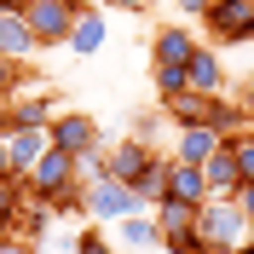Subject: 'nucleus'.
<instances>
[{"instance_id":"nucleus-1","label":"nucleus","mask_w":254,"mask_h":254,"mask_svg":"<svg viewBox=\"0 0 254 254\" xmlns=\"http://www.w3.org/2000/svg\"><path fill=\"white\" fill-rule=\"evenodd\" d=\"M249 231L254 225L237 208V196H208V202L196 208V237H202V249H243Z\"/></svg>"},{"instance_id":"nucleus-2","label":"nucleus","mask_w":254,"mask_h":254,"mask_svg":"<svg viewBox=\"0 0 254 254\" xmlns=\"http://www.w3.org/2000/svg\"><path fill=\"white\" fill-rule=\"evenodd\" d=\"M23 179H29V196H47V202H58L64 190H81V185H87V179H81V168H75V156H69V150H58V144H47V156L35 162Z\"/></svg>"},{"instance_id":"nucleus-3","label":"nucleus","mask_w":254,"mask_h":254,"mask_svg":"<svg viewBox=\"0 0 254 254\" xmlns=\"http://www.w3.org/2000/svg\"><path fill=\"white\" fill-rule=\"evenodd\" d=\"M202 29L214 47H249L254 41V0H214L202 12Z\"/></svg>"},{"instance_id":"nucleus-4","label":"nucleus","mask_w":254,"mask_h":254,"mask_svg":"<svg viewBox=\"0 0 254 254\" xmlns=\"http://www.w3.org/2000/svg\"><path fill=\"white\" fill-rule=\"evenodd\" d=\"M81 12H87V0H29L23 6V17H29V29H35L41 47H64Z\"/></svg>"},{"instance_id":"nucleus-5","label":"nucleus","mask_w":254,"mask_h":254,"mask_svg":"<svg viewBox=\"0 0 254 254\" xmlns=\"http://www.w3.org/2000/svg\"><path fill=\"white\" fill-rule=\"evenodd\" d=\"M139 190L133 185H122V179H93L87 185V220H98V225H116V220H127V214H139Z\"/></svg>"},{"instance_id":"nucleus-6","label":"nucleus","mask_w":254,"mask_h":254,"mask_svg":"<svg viewBox=\"0 0 254 254\" xmlns=\"http://www.w3.org/2000/svg\"><path fill=\"white\" fill-rule=\"evenodd\" d=\"M110 243H116V254H156L162 249V225H156V214H127V220H116L110 225Z\"/></svg>"},{"instance_id":"nucleus-7","label":"nucleus","mask_w":254,"mask_h":254,"mask_svg":"<svg viewBox=\"0 0 254 254\" xmlns=\"http://www.w3.org/2000/svg\"><path fill=\"white\" fill-rule=\"evenodd\" d=\"M52 144L58 150H69V156H87V150H98V122L93 116H81V110H69V116H52Z\"/></svg>"},{"instance_id":"nucleus-8","label":"nucleus","mask_w":254,"mask_h":254,"mask_svg":"<svg viewBox=\"0 0 254 254\" xmlns=\"http://www.w3.org/2000/svg\"><path fill=\"white\" fill-rule=\"evenodd\" d=\"M52 133L47 127H6V156H12V174H29L35 162L47 156Z\"/></svg>"},{"instance_id":"nucleus-9","label":"nucleus","mask_w":254,"mask_h":254,"mask_svg":"<svg viewBox=\"0 0 254 254\" xmlns=\"http://www.w3.org/2000/svg\"><path fill=\"white\" fill-rule=\"evenodd\" d=\"M185 81H190V93H214V98H220L225 93V58H220V47H196V52H190Z\"/></svg>"},{"instance_id":"nucleus-10","label":"nucleus","mask_w":254,"mask_h":254,"mask_svg":"<svg viewBox=\"0 0 254 254\" xmlns=\"http://www.w3.org/2000/svg\"><path fill=\"white\" fill-rule=\"evenodd\" d=\"M220 144H225V133H220V127H208V122L179 127V133H174V162H196V168H202Z\"/></svg>"},{"instance_id":"nucleus-11","label":"nucleus","mask_w":254,"mask_h":254,"mask_svg":"<svg viewBox=\"0 0 254 254\" xmlns=\"http://www.w3.org/2000/svg\"><path fill=\"white\" fill-rule=\"evenodd\" d=\"M35 52H41V41H35L29 17H23V12H0V58H17V64H29Z\"/></svg>"},{"instance_id":"nucleus-12","label":"nucleus","mask_w":254,"mask_h":254,"mask_svg":"<svg viewBox=\"0 0 254 254\" xmlns=\"http://www.w3.org/2000/svg\"><path fill=\"white\" fill-rule=\"evenodd\" d=\"M202 179H208V196H237L243 190V168H237V156H231V144H220V150L202 162Z\"/></svg>"},{"instance_id":"nucleus-13","label":"nucleus","mask_w":254,"mask_h":254,"mask_svg":"<svg viewBox=\"0 0 254 254\" xmlns=\"http://www.w3.org/2000/svg\"><path fill=\"white\" fill-rule=\"evenodd\" d=\"M150 162H156V150H150L144 139H116V144H110V174L122 179V185H133Z\"/></svg>"},{"instance_id":"nucleus-14","label":"nucleus","mask_w":254,"mask_h":254,"mask_svg":"<svg viewBox=\"0 0 254 254\" xmlns=\"http://www.w3.org/2000/svg\"><path fill=\"white\" fill-rule=\"evenodd\" d=\"M162 116L174 127H196V122L214 127V93H174V98H162Z\"/></svg>"},{"instance_id":"nucleus-15","label":"nucleus","mask_w":254,"mask_h":254,"mask_svg":"<svg viewBox=\"0 0 254 254\" xmlns=\"http://www.w3.org/2000/svg\"><path fill=\"white\" fill-rule=\"evenodd\" d=\"M190 52H196V35L185 23H162L150 41V64H190Z\"/></svg>"},{"instance_id":"nucleus-16","label":"nucleus","mask_w":254,"mask_h":254,"mask_svg":"<svg viewBox=\"0 0 254 254\" xmlns=\"http://www.w3.org/2000/svg\"><path fill=\"white\" fill-rule=\"evenodd\" d=\"M6 127H52V93L23 87L12 104H6Z\"/></svg>"},{"instance_id":"nucleus-17","label":"nucleus","mask_w":254,"mask_h":254,"mask_svg":"<svg viewBox=\"0 0 254 254\" xmlns=\"http://www.w3.org/2000/svg\"><path fill=\"white\" fill-rule=\"evenodd\" d=\"M104 41H110V23H104V12H98V6H87V12L75 17V29H69V41H64V47L75 52V58H93Z\"/></svg>"},{"instance_id":"nucleus-18","label":"nucleus","mask_w":254,"mask_h":254,"mask_svg":"<svg viewBox=\"0 0 254 254\" xmlns=\"http://www.w3.org/2000/svg\"><path fill=\"white\" fill-rule=\"evenodd\" d=\"M168 196L202 208V202H208V179H202V168H196V162H174V156H168Z\"/></svg>"},{"instance_id":"nucleus-19","label":"nucleus","mask_w":254,"mask_h":254,"mask_svg":"<svg viewBox=\"0 0 254 254\" xmlns=\"http://www.w3.org/2000/svg\"><path fill=\"white\" fill-rule=\"evenodd\" d=\"M23 196H29V179H23V174H6V179H0V237H17Z\"/></svg>"},{"instance_id":"nucleus-20","label":"nucleus","mask_w":254,"mask_h":254,"mask_svg":"<svg viewBox=\"0 0 254 254\" xmlns=\"http://www.w3.org/2000/svg\"><path fill=\"white\" fill-rule=\"evenodd\" d=\"M133 190H139V202H144V208H156L162 196H168V156H156V162H150V168L133 179Z\"/></svg>"},{"instance_id":"nucleus-21","label":"nucleus","mask_w":254,"mask_h":254,"mask_svg":"<svg viewBox=\"0 0 254 254\" xmlns=\"http://www.w3.org/2000/svg\"><path fill=\"white\" fill-rule=\"evenodd\" d=\"M150 214H156L162 231H190V225H196V202H179V196H162Z\"/></svg>"},{"instance_id":"nucleus-22","label":"nucleus","mask_w":254,"mask_h":254,"mask_svg":"<svg viewBox=\"0 0 254 254\" xmlns=\"http://www.w3.org/2000/svg\"><path fill=\"white\" fill-rule=\"evenodd\" d=\"M150 87H156V98L190 93V81H185V64H150Z\"/></svg>"},{"instance_id":"nucleus-23","label":"nucleus","mask_w":254,"mask_h":254,"mask_svg":"<svg viewBox=\"0 0 254 254\" xmlns=\"http://www.w3.org/2000/svg\"><path fill=\"white\" fill-rule=\"evenodd\" d=\"M225 144H231V156H237L243 179H254V122H249V127H237V133H225Z\"/></svg>"},{"instance_id":"nucleus-24","label":"nucleus","mask_w":254,"mask_h":254,"mask_svg":"<svg viewBox=\"0 0 254 254\" xmlns=\"http://www.w3.org/2000/svg\"><path fill=\"white\" fill-rule=\"evenodd\" d=\"M29 87V64H17V58H0V98L12 104L17 93Z\"/></svg>"},{"instance_id":"nucleus-25","label":"nucleus","mask_w":254,"mask_h":254,"mask_svg":"<svg viewBox=\"0 0 254 254\" xmlns=\"http://www.w3.org/2000/svg\"><path fill=\"white\" fill-rule=\"evenodd\" d=\"M162 254H202L196 225H190V231H162Z\"/></svg>"},{"instance_id":"nucleus-26","label":"nucleus","mask_w":254,"mask_h":254,"mask_svg":"<svg viewBox=\"0 0 254 254\" xmlns=\"http://www.w3.org/2000/svg\"><path fill=\"white\" fill-rule=\"evenodd\" d=\"M75 243H81V231H58V225H52L35 249H41V254H75Z\"/></svg>"},{"instance_id":"nucleus-27","label":"nucleus","mask_w":254,"mask_h":254,"mask_svg":"<svg viewBox=\"0 0 254 254\" xmlns=\"http://www.w3.org/2000/svg\"><path fill=\"white\" fill-rule=\"evenodd\" d=\"M75 254H116V243H110V231H81Z\"/></svg>"},{"instance_id":"nucleus-28","label":"nucleus","mask_w":254,"mask_h":254,"mask_svg":"<svg viewBox=\"0 0 254 254\" xmlns=\"http://www.w3.org/2000/svg\"><path fill=\"white\" fill-rule=\"evenodd\" d=\"M0 254H41L29 237H0Z\"/></svg>"},{"instance_id":"nucleus-29","label":"nucleus","mask_w":254,"mask_h":254,"mask_svg":"<svg viewBox=\"0 0 254 254\" xmlns=\"http://www.w3.org/2000/svg\"><path fill=\"white\" fill-rule=\"evenodd\" d=\"M237 208L249 214V225H254V179H243V190H237Z\"/></svg>"},{"instance_id":"nucleus-30","label":"nucleus","mask_w":254,"mask_h":254,"mask_svg":"<svg viewBox=\"0 0 254 254\" xmlns=\"http://www.w3.org/2000/svg\"><path fill=\"white\" fill-rule=\"evenodd\" d=\"M208 6H214V0H179V17H196V23H202Z\"/></svg>"},{"instance_id":"nucleus-31","label":"nucleus","mask_w":254,"mask_h":254,"mask_svg":"<svg viewBox=\"0 0 254 254\" xmlns=\"http://www.w3.org/2000/svg\"><path fill=\"white\" fill-rule=\"evenodd\" d=\"M104 6H116V12H144V6H156V0H104Z\"/></svg>"},{"instance_id":"nucleus-32","label":"nucleus","mask_w":254,"mask_h":254,"mask_svg":"<svg viewBox=\"0 0 254 254\" xmlns=\"http://www.w3.org/2000/svg\"><path fill=\"white\" fill-rule=\"evenodd\" d=\"M12 174V156H6V127H0V179Z\"/></svg>"},{"instance_id":"nucleus-33","label":"nucleus","mask_w":254,"mask_h":254,"mask_svg":"<svg viewBox=\"0 0 254 254\" xmlns=\"http://www.w3.org/2000/svg\"><path fill=\"white\" fill-rule=\"evenodd\" d=\"M23 6H29V0H0V12H23Z\"/></svg>"},{"instance_id":"nucleus-34","label":"nucleus","mask_w":254,"mask_h":254,"mask_svg":"<svg viewBox=\"0 0 254 254\" xmlns=\"http://www.w3.org/2000/svg\"><path fill=\"white\" fill-rule=\"evenodd\" d=\"M202 254H237V249H202Z\"/></svg>"},{"instance_id":"nucleus-35","label":"nucleus","mask_w":254,"mask_h":254,"mask_svg":"<svg viewBox=\"0 0 254 254\" xmlns=\"http://www.w3.org/2000/svg\"><path fill=\"white\" fill-rule=\"evenodd\" d=\"M237 254H254V243H243V249H237Z\"/></svg>"},{"instance_id":"nucleus-36","label":"nucleus","mask_w":254,"mask_h":254,"mask_svg":"<svg viewBox=\"0 0 254 254\" xmlns=\"http://www.w3.org/2000/svg\"><path fill=\"white\" fill-rule=\"evenodd\" d=\"M249 47H254V41H249Z\"/></svg>"}]
</instances>
